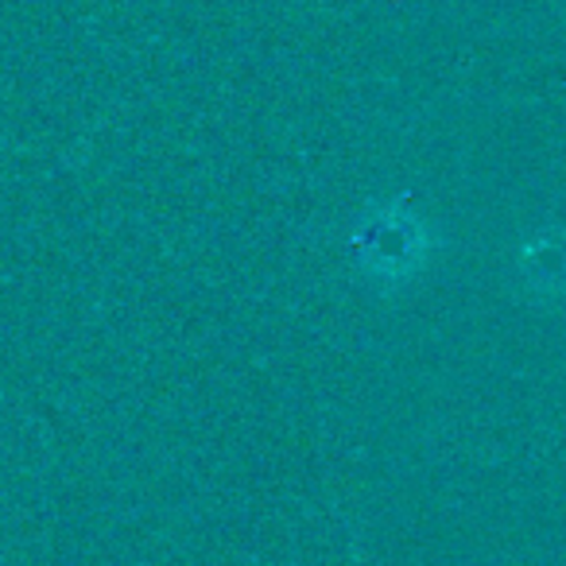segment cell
I'll return each instance as SVG.
<instances>
[{"label":"cell","mask_w":566,"mask_h":566,"mask_svg":"<svg viewBox=\"0 0 566 566\" xmlns=\"http://www.w3.org/2000/svg\"><path fill=\"white\" fill-rule=\"evenodd\" d=\"M427 252V237L416 218H400V213L385 210L373 218L357 237V256L377 280H403V275L419 272Z\"/></svg>","instance_id":"6da1fadb"}]
</instances>
